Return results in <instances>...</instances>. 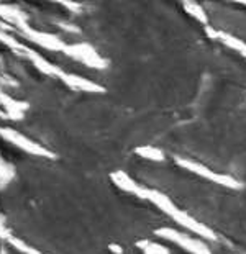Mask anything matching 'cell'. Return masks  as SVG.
I'll list each match as a JSON object with an SVG mask.
<instances>
[{
    "label": "cell",
    "instance_id": "cell-2",
    "mask_svg": "<svg viewBox=\"0 0 246 254\" xmlns=\"http://www.w3.org/2000/svg\"><path fill=\"white\" fill-rule=\"evenodd\" d=\"M0 17L8 23H13L16 28H21V26L28 25V20H26V15L21 12L20 8L12 7V5H2L0 3Z\"/></svg>",
    "mask_w": 246,
    "mask_h": 254
},
{
    "label": "cell",
    "instance_id": "cell-1",
    "mask_svg": "<svg viewBox=\"0 0 246 254\" xmlns=\"http://www.w3.org/2000/svg\"><path fill=\"white\" fill-rule=\"evenodd\" d=\"M0 136H3L7 141H10L15 146H18V148L26 151V153L36 154V156H46V158H54V154L49 153L48 149H45L40 144L30 141L28 138L23 136V134L18 133V131H15V129H12V128H0Z\"/></svg>",
    "mask_w": 246,
    "mask_h": 254
},
{
    "label": "cell",
    "instance_id": "cell-3",
    "mask_svg": "<svg viewBox=\"0 0 246 254\" xmlns=\"http://www.w3.org/2000/svg\"><path fill=\"white\" fill-rule=\"evenodd\" d=\"M13 172H15L13 167L8 166L2 158H0V187L10 182V179L13 177Z\"/></svg>",
    "mask_w": 246,
    "mask_h": 254
},
{
    "label": "cell",
    "instance_id": "cell-4",
    "mask_svg": "<svg viewBox=\"0 0 246 254\" xmlns=\"http://www.w3.org/2000/svg\"><path fill=\"white\" fill-rule=\"evenodd\" d=\"M7 241L12 245L13 248H16L18 251H21V253H25V254H41L40 251H36V250H33V248H30L28 245H25L23 241L21 240H18V238H15V236H12L10 235L8 238H7Z\"/></svg>",
    "mask_w": 246,
    "mask_h": 254
}]
</instances>
